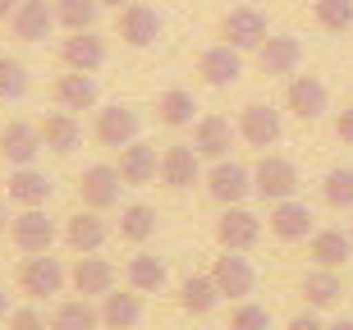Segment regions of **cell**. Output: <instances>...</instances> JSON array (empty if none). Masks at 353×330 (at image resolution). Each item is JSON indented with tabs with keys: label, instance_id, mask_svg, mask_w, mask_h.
Returning a JSON list of instances; mask_svg holds the SVG:
<instances>
[{
	"label": "cell",
	"instance_id": "cell-8",
	"mask_svg": "<svg viewBox=\"0 0 353 330\" xmlns=\"http://www.w3.org/2000/svg\"><path fill=\"white\" fill-rule=\"evenodd\" d=\"M10 238H14V248L19 252H51V243H55V220L41 207H23V212L10 220Z\"/></svg>",
	"mask_w": 353,
	"mask_h": 330
},
{
	"label": "cell",
	"instance_id": "cell-18",
	"mask_svg": "<svg viewBox=\"0 0 353 330\" xmlns=\"http://www.w3.org/2000/svg\"><path fill=\"white\" fill-rule=\"evenodd\" d=\"M69 285L83 298H105V293L115 289V266L105 262V257H97V252H83L79 262H74V271H69Z\"/></svg>",
	"mask_w": 353,
	"mask_h": 330
},
{
	"label": "cell",
	"instance_id": "cell-7",
	"mask_svg": "<svg viewBox=\"0 0 353 330\" xmlns=\"http://www.w3.org/2000/svg\"><path fill=\"white\" fill-rule=\"evenodd\" d=\"M124 179H119L115 165H88V170L79 174V198L83 207H92V212H110V207H119V193H124Z\"/></svg>",
	"mask_w": 353,
	"mask_h": 330
},
{
	"label": "cell",
	"instance_id": "cell-35",
	"mask_svg": "<svg viewBox=\"0 0 353 330\" xmlns=\"http://www.w3.org/2000/svg\"><path fill=\"white\" fill-rule=\"evenodd\" d=\"M97 14H101V0H55V19H60L69 32L97 28Z\"/></svg>",
	"mask_w": 353,
	"mask_h": 330
},
{
	"label": "cell",
	"instance_id": "cell-17",
	"mask_svg": "<svg viewBox=\"0 0 353 330\" xmlns=\"http://www.w3.org/2000/svg\"><path fill=\"white\" fill-rule=\"evenodd\" d=\"M197 74H202V83H211V87H234L239 79H243V51H234V46H207V51L197 55Z\"/></svg>",
	"mask_w": 353,
	"mask_h": 330
},
{
	"label": "cell",
	"instance_id": "cell-47",
	"mask_svg": "<svg viewBox=\"0 0 353 330\" xmlns=\"http://www.w3.org/2000/svg\"><path fill=\"white\" fill-rule=\"evenodd\" d=\"M326 330H353V321L344 317V321H335V326H326Z\"/></svg>",
	"mask_w": 353,
	"mask_h": 330
},
{
	"label": "cell",
	"instance_id": "cell-48",
	"mask_svg": "<svg viewBox=\"0 0 353 330\" xmlns=\"http://www.w3.org/2000/svg\"><path fill=\"white\" fill-rule=\"evenodd\" d=\"M349 238H353V229H349Z\"/></svg>",
	"mask_w": 353,
	"mask_h": 330
},
{
	"label": "cell",
	"instance_id": "cell-46",
	"mask_svg": "<svg viewBox=\"0 0 353 330\" xmlns=\"http://www.w3.org/2000/svg\"><path fill=\"white\" fill-rule=\"evenodd\" d=\"M124 5H133V0H101V10H115V14L124 10Z\"/></svg>",
	"mask_w": 353,
	"mask_h": 330
},
{
	"label": "cell",
	"instance_id": "cell-20",
	"mask_svg": "<svg viewBox=\"0 0 353 330\" xmlns=\"http://www.w3.org/2000/svg\"><path fill=\"white\" fill-rule=\"evenodd\" d=\"M271 234L280 238V243H303V238H312V212H307V202H275L271 207Z\"/></svg>",
	"mask_w": 353,
	"mask_h": 330
},
{
	"label": "cell",
	"instance_id": "cell-37",
	"mask_svg": "<svg viewBox=\"0 0 353 330\" xmlns=\"http://www.w3.org/2000/svg\"><path fill=\"white\" fill-rule=\"evenodd\" d=\"M312 14L326 32H349L353 28V0H316Z\"/></svg>",
	"mask_w": 353,
	"mask_h": 330
},
{
	"label": "cell",
	"instance_id": "cell-31",
	"mask_svg": "<svg viewBox=\"0 0 353 330\" xmlns=\"http://www.w3.org/2000/svg\"><path fill=\"white\" fill-rule=\"evenodd\" d=\"M124 280H129V289H138V293H157V289H165V262L152 257V252H138V257H129V266H124Z\"/></svg>",
	"mask_w": 353,
	"mask_h": 330
},
{
	"label": "cell",
	"instance_id": "cell-12",
	"mask_svg": "<svg viewBox=\"0 0 353 330\" xmlns=\"http://www.w3.org/2000/svg\"><path fill=\"white\" fill-rule=\"evenodd\" d=\"M216 238H221V248L230 252H248L257 238H262V220L239 202V207H225L221 220H216Z\"/></svg>",
	"mask_w": 353,
	"mask_h": 330
},
{
	"label": "cell",
	"instance_id": "cell-42",
	"mask_svg": "<svg viewBox=\"0 0 353 330\" xmlns=\"http://www.w3.org/2000/svg\"><path fill=\"white\" fill-rule=\"evenodd\" d=\"M285 330H326V321L316 317V312H299V317L289 321V326H285Z\"/></svg>",
	"mask_w": 353,
	"mask_h": 330
},
{
	"label": "cell",
	"instance_id": "cell-1",
	"mask_svg": "<svg viewBox=\"0 0 353 330\" xmlns=\"http://www.w3.org/2000/svg\"><path fill=\"white\" fill-rule=\"evenodd\" d=\"M65 285H69V271L60 266V257H51V252H32V257H23V266H19V293L32 298V303L55 298Z\"/></svg>",
	"mask_w": 353,
	"mask_h": 330
},
{
	"label": "cell",
	"instance_id": "cell-11",
	"mask_svg": "<svg viewBox=\"0 0 353 330\" xmlns=\"http://www.w3.org/2000/svg\"><path fill=\"white\" fill-rule=\"evenodd\" d=\"M55 0H19V10L10 14V32L19 41H46L55 32Z\"/></svg>",
	"mask_w": 353,
	"mask_h": 330
},
{
	"label": "cell",
	"instance_id": "cell-15",
	"mask_svg": "<svg viewBox=\"0 0 353 330\" xmlns=\"http://www.w3.org/2000/svg\"><path fill=\"white\" fill-rule=\"evenodd\" d=\"M37 156H41V129L28 119H10L0 129V161H10L14 170V165H32Z\"/></svg>",
	"mask_w": 353,
	"mask_h": 330
},
{
	"label": "cell",
	"instance_id": "cell-22",
	"mask_svg": "<svg viewBox=\"0 0 353 330\" xmlns=\"http://www.w3.org/2000/svg\"><path fill=\"white\" fill-rule=\"evenodd\" d=\"M51 193H55L51 174H41L37 165H14L10 170V202L14 207H46Z\"/></svg>",
	"mask_w": 353,
	"mask_h": 330
},
{
	"label": "cell",
	"instance_id": "cell-24",
	"mask_svg": "<svg viewBox=\"0 0 353 330\" xmlns=\"http://www.w3.org/2000/svg\"><path fill=\"white\" fill-rule=\"evenodd\" d=\"M51 96L60 110H92L97 106V79L92 74H79V69H69V74H60V79L51 83Z\"/></svg>",
	"mask_w": 353,
	"mask_h": 330
},
{
	"label": "cell",
	"instance_id": "cell-43",
	"mask_svg": "<svg viewBox=\"0 0 353 330\" xmlns=\"http://www.w3.org/2000/svg\"><path fill=\"white\" fill-rule=\"evenodd\" d=\"M14 10H19V0H0V23H10Z\"/></svg>",
	"mask_w": 353,
	"mask_h": 330
},
{
	"label": "cell",
	"instance_id": "cell-10",
	"mask_svg": "<svg viewBox=\"0 0 353 330\" xmlns=\"http://www.w3.org/2000/svg\"><path fill=\"white\" fill-rule=\"evenodd\" d=\"M239 138H243V143L248 147H275L280 143V133H285V119H280V110L275 106H262V101H252V106H243L239 110Z\"/></svg>",
	"mask_w": 353,
	"mask_h": 330
},
{
	"label": "cell",
	"instance_id": "cell-25",
	"mask_svg": "<svg viewBox=\"0 0 353 330\" xmlns=\"http://www.w3.org/2000/svg\"><path fill=\"white\" fill-rule=\"evenodd\" d=\"M161 14L152 10V5H138V0H133V5H124V10H119V37L129 41V46H152V41L161 37Z\"/></svg>",
	"mask_w": 353,
	"mask_h": 330
},
{
	"label": "cell",
	"instance_id": "cell-6",
	"mask_svg": "<svg viewBox=\"0 0 353 330\" xmlns=\"http://www.w3.org/2000/svg\"><path fill=\"white\" fill-rule=\"evenodd\" d=\"M294 188H299L294 161H285V156H262L257 161V170H252V193H257L262 202H285V198H294Z\"/></svg>",
	"mask_w": 353,
	"mask_h": 330
},
{
	"label": "cell",
	"instance_id": "cell-26",
	"mask_svg": "<svg viewBox=\"0 0 353 330\" xmlns=\"http://www.w3.org/2000/svg\"><path fill=\"white\" fill-rule=\"evenodd\" d=\"M41 147H51V152H60V156H69L74 147L83 143V124L74 110H51V115H41Z\"/></svg>",
	"mask_w": 353,
	"mask_h": 330
},
{
	"label": "cell",
	"instance_id": "cell-21",
	"mask_svg": "<svg viewBox=\"0 0 353 330\" xmlns=\"http://www.w3.org/2000/svg\"><path fill=\"white\" fill-rule=\"evenodd\" d=\"M119 179L129 188H143V184H152L161 174V156H157V147L152 143H129V147H119Z\"/></svg>",
	"mask_w": 353,
	"mask_h": 330
},
{
	"label": "cell",
	"instance_id": "cell-32",
	"mask_svg": "<svg viewBox=\"0 0 353 330\" xmlns=\"http://www.w3.org/2000/svg\"><path fill=\"white\" fill-rule=\"evenodd\" d=\"M157 119L165 129H183V124H193L197 119V101L193 92H183V87H170V92L157 96Z\"/></svg>",
	"mask_w": 353,
	"mask_h": 330
},
{
	"label": "cell",
	"instance_id": "cell-40",
	"mask_svg": "<svg viewBox=\"0 0 353 330\" xmlns=\"http://www.w3.org/2000/svg\"><path fill=\"white\" fill-rule=\"evenodd\" d=\"M10 330H51V321L41 317L37 307H14L10 312Z\"/></svg>",
	"mask_w": 353,
	"mask_h": 330
},
{
	"label": "cell",
	"instance_id": "cell-5",
	"mask_svg": "<svg viewBox=\"0 0 353 330\" xmlns=\"http://www.w3.org/2000/svg\"><path fill=\"white\" fill-rule=\"evenodd\" d=\"M257 65H262L266 79H294L303 65V37L294 32H275L257 46Z\"/></svg>",
	"mask_w": 353,
	"mask_h": 330
},
{
	"label": "cell",
	"instance_id": "cell-13",
	"mask_svg": "<svg viewBox=\"0 0 353 330\" xmlns=\"http://www.w3.org/2000/svg\"><path fill=\"white\" fill-rule=\"evenodd\" d=\"M138 129H143V119H138V110L133 106H105V110H97V143L101 147H129V143H138Z\"/></svg>",
	"mask_w": 353,
	"mask_h": 330
},
{
	"label": "cell",
	"instance_id": "cell-41",
	"mask_svg": "<svg viewBox=\"0 0 353 330\" xmlns=\"http://www.w3.org/2000/svg\"><path fill=\"white\" fill-rule=\"evenodd\" d=\"M335 138H340L344 147H353V106H344L340 115H335Z\"/></svg>",
	"mask_w": 353,
	"mask_h": 330
},
{
	"label": "cell",
	"instance_id": "cell-3",
	"mask_svg": "<svg viewBox=\"0 0 353 330\" xmlns=\"http://www.w3.org/2000/svg\"><path fill=\"white\" fill-rule=\"evenodd\" d=\"M211 280H216L221 298H234V303H243V298L257 289V271H252V262L243 257V252H230V248L211 262Z\"/></svg>",
	"mask_w": 353,
	"mask_h": 330
},
{
	"label": "cell",
	"instance_id": "cell-2",
	"mask_svg": "<svg viewBox=\"0 0 353 330\" xmlns=\"http://www.w3.org/2000/svg\"><path fill=\"white\" fill-rule=\"evenodd\" d=\"M266 37H271L266 14L252 10V5H234V10L221 19V41H225V46H234V51H257Z\"/></svg>",
	"mask_w": 353,
	"mask_h": 330
},
{
	"label": "cell",
	"instance_id": "cell-36",
	"mask_svg": "<svg viewBox=\"0 0 353 330\" xmlns=\"http://www.w3.org/2000/svg\"><path fill=\"white\" fill-rule=\"evenodd\" d=\"M321 198H326V207H335V212H349L353 207V170L349 165L326 170V179H321Z\"/></svg>",
	"mask_w": 353,
	"mask_h": 330
},
{
	"label": "cell",
	"instance_id": "cell-23",
	"mask_svg": "<svg viewBox=\"0 0 353 330\" xmlns=\"http://www.w3.org/2000/svg\"><path fill=\"white\" fill-rule=\"evenodd\" d=\"M105 234H110V225L101 220V212H92V207H83V212H74L65 220V243L79 252V257L83 252H97L105 243Z\"/></svg>",
	"mask_w": 353,
	"mask_h": 330
},
{
	"label": "cell",
	"instance_id": "cell-39",
	"mask_svg": "<svg viewBox=\"0 0 353 330\" xmlns=\"http://www.w3.org/2000/svg\"><path fill=\"white\" fill-rule=\"evenodd\" d=\"M230 330H271V312H266L262 303H243L230 312Z\"/></svg>",
	"mask_w": 353,
	"mask_h": 330
},
{
	"label": "cell",
	"instance_id": "cell-19",
	"mask_svg": "<svg viewBox=\"0 0 353 330\" xmlns=\"http://www.w3.org/2000/svg\"><path fill=\"white\" fill-rule=\"evenodd\" d=\"M202 179V156H197V147L188 143H174L161 152V184L165 188H193Z\"/></svg>",
	"mask_w": 353,
	"mask_h": 330
},
{
	"label": "cell",
	"instance_id": "cell-33",
	"mask_svg": "<svg viewBox=\"0 0 353 330\" xmlns=\"http://www.w3.org/2000/svg\"><path fill=\"white\" fill-rule=\"evenodd\" d=\"M46 321H51V330H97L101 326V312H97L88 298H69V303H60Z\"/></svg>",
	"mask_w": 353,
	"mask_h": 330
},
{
	"label": "cell",
	"instance_id": "cell-4",
	"mask_svg": "<svg viewBox=\"0 0 353 330\" xmlns=\"http://www.w3.org/2000/svg\"><path fill=\"white\" fill-rule=\"evenodd\" d=\"M285 110L294 119H303V124H312V119H321L330 110V92L326 83L312 79V74H294L285 87Z\"/></svg>",
	"mask_w": 353,
	"mask_h": 330
},
{
	"label": "cell",
	"instance_id": "cell-44",
	"mask_svg": "<svg viewBox=\"0 0 353 330\" xmlns=\"http://www.w3.org/2000/svg\"><path fill=\"white\" fill-rule=\"evenodd\" d=\"M10 220H14V216H10V202L0 198V234H5V229H10Z\"/></svg>",
	"mask_w": 353,
	"mask_h": 330
},
{
	"label": "cell",
	"instance_id": "cell-14",
	"mask_svg": "<svg viewBox=\"0 0 353 330\" xmlns=\"http://www.w3.org/2000/svg\"><path fill=\"white\" fill-rule=\"evenodd\" d=\"M60 60L65 69H79V74H97L105 65V37L97 28H83V32H69L60 41Z\"/></svg>",
	"mask_w": 353,
	"mask_h": 330
},
{
	"label": "cell",
	"instance_id": "cell-34",
	"mask_svg": "<svg viewBox=\"0 0 353 330\" xmlns=\"http://www.w3.org/2000/svg\"><path fill=\"white\" fill-rule=\"evenodd\" d=\"M152 234H157V207L133 202V207L119 212V238H129V243H147Z\"/></svg>",
	"mask_w": 353,
	"mask_h": 330
},
{
	"label": "cell",
	"instance_id": "cell-38",
	"mask_svg": "<svg viewBox=\"0 0 353 330\" xmlns=\"http://www.w3.org/2000/svg\"><path fill=\"white\" fill-rule=\"evenodd\" d=\"M28 96V69L10 55H0V101H23Z\"/></svg>",
	"mask_w": 353,
	"mask_h": 330
},
{
	"label": "cell",
	"instance_id": "cell-16",
	"mask_svg": "<svg viewBox=\"0 0 353 330\" xmlns=\"http://www.w3.org/2000/svg\"><path fill=\"white\" fill-rule=\"evenodd\" d=\"M234 143H239V124H230L225 115H202V119L193 124V147H197V156L225 161Z\"/></svg>",
	"mask_w": 353,
	"mask_h": 330
},
{
	"label": "cell",
	"instance_id": "cell-45",
	"mask_svg": "<svg viewBox=\"0 0 353 330\" xmlns=\"http://www.w3.org/2000/svg\"><path fill=\"white\" fill-rule=\"evenodd\" d=\"M0 321H10V293L0 289Z\"/></svg>",
	"mask_w": 353,
	"mask_h": 330
},
{
	"label": "cell",
	"instance_id": "cell-30",
	"mask_svg": "<svg viewBox=\"0 0 353 330\" xmlns=\"http://www.w3.org/2000/svg\"><path fill=\"white\" fill-rule=\"evenodd\" d=\"M340 298H344V285H340V276L335 271H307L303 276V303L307 307H340Z\"/></svg>",
	"mask_w": 353,
	"mask_h": 330
},
{
	"label": "cell",
	"instance_id": "cell-29",
	"mask_svg": "<svg viewBox=\"0 0 353 330\" xmlns=\"http://www.w3.org/2000/svg\"><path fill=\"white\" fill-rule=\"evenodd\" d=\"M216 303H221V289H216L211 276H188L179 285V307L188 312V317H211Z\"/></svg>",
	"mask_w": 353,
	"mask_h": 330
},
{
	"label": "cell",
	"instance_id": "cell-27",
	"mask_svg": "<svg viewBox=\"0 0 353 330\" xmlns=\"http://www.w3.org/2000/svg\"><path fill=\"white\" fill-rule=\"evenodd\" d=\"M97 312H101V326L105 330H133L138 321H143V293H138V289H124V293L110 289L101 298Z\"/></svg>",
	"mask_w": 353,
	"mask_h": 330
},
{
	"label": "cell",
	"instance_id": "cell-28",
	"mask_svg": "<svg viewBox=\"0 0 353 330\" xmlns=\"http://www.w3.org/2000/svg\"><path fill=\"white\" fill-rule=\"evenodd\" d=\"M353 252V238L344 234V229H316L312 238H307V257H312L321 271H340L344 262H349Z\"/></svg>",
	"mask_w": 353,
	"mask_h": 330
},
{
	"label": "cell",
	"instance_id": "cell-9",
	"mask_svg": "<svg viewBox=\"0 0 353 330\" xmlns=\"http://www.w3.org/2000/svg\"><path fill=\"white\" fill-rule=\"evenodd\" d=\"M207 193L221 202V207H239V202L252 193V170L239 165V161H230V156L216 161V165L207 170Z\"/></svg>",
	"mask_w": 353,
	"mask_h": 330
}]
</instances>
